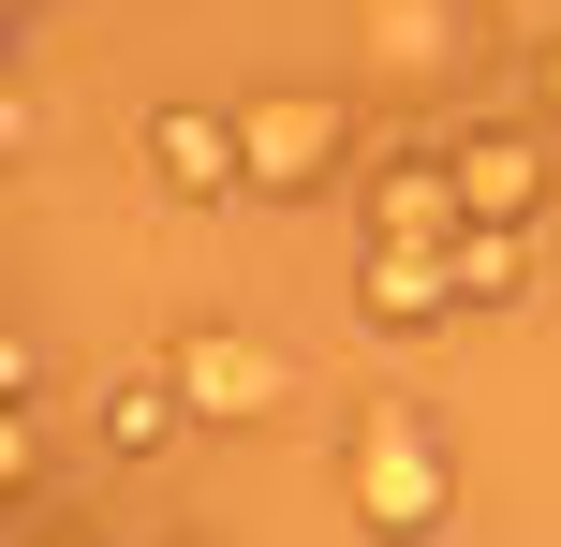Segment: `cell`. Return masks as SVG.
<instances>
[{
	"mask_svg": "<svg viewBox=\"0 0 561 547\" xmlns=\"http://www.w3.org/2000/svg\"><path fill=\"white\" fill-rule=\"evenodd\" d=\"M340 474H355V518L385 533V547H428V533H444V459H428V430H414L399 400H369V414H355Z\"/></svg>",
	"mask_w": 561,
	"mask_h": 547,
	"instance_id": "obj_1",
	"label": "cell"
},
{
	"mask_svg": "<svg viewBox=\"0 0 561 547\" xmlns=\"http://www.w3.org/2000/svg\"><path fill=\"white\" fill-rule=\"evenodd\" d=\"M178 400L222 414V430H266V414L296 400V371H280L266 341H237V326H193V341H178Z\"/></svg>",
	"mask_w": 561,
	"mask_h": 547,
	"instance_id": "obj_2",
	"label": "cell"
},
{
	"mask_svg": "<svg viewBox=\"0 0 561 547\" xmlns=\"http://www.w3.org/2000/svg\"><path fill=\"white\" fill-rule=\"evenodd\" d=\"M148 163H163V193L222 207L237 178H252V134H237V118H207V104H178V118H148Z\"/></svg>",
	"mask_w": 561,
	"mask_h": 547,
	"instance_id": "obj_3",
	"label": "cell"
},
{
	"mask_svg": "<svg viewBox=\"0 0 561 547\" xmlns=\"http://www.w3.org/2000/svg\"><path fill=\"white\" fill-rule=\"evenodd\" d=\"M369 326H444L458 311V252H385V237H369Z\"/></svg>",
	"mask_w": 561,
	"mask_h": 547,
	"instance_id": "obj_4",
	"label": "cell"
},
{
	"mask_svg": "<svg viewBox=\"0 0 561 547\" xmlns=\"http://www.w3.org/2000/svg\"><path fill=\"white\" fill-rule=\"evenodd\" d=\"M458 207H488V223H533L547 207V163L517 134H458Z\"/></svg>",
	"mask_w": 561,
	"mask_h": 547,
	"instance_id": "obj_5",
	"label": "cell"
},
{
	"mask_svg": "<svg viewBox=\"0 0 561 547\" xmlns=\"http://www.w3.org/2000/svg\"><path fill=\"white\" fill-rule=\"evenodd\" d=\"M178 414H193V400H178V355H148V371H118V385H104V444H118V459H163Z\"/></svg>",
	"mask_w": 561,
	"mask_h": 547,
	"instance_id": "obj_6",
	"label": "cell"
},
{
	"mask_svg": "<svg viewBox=\"0 0 561 547\" xmlns=\"http://www.w3.org/2000/svg\"><path fill=\"white\" fill-rule=\"evenodd\" d=\"M517 296H533V237H458V311H517Z\"/></svg>",
	"mask_w": 561,
	"mask_h": 547,
	"instance_id": "obj_7",
	"label": "cell"
}]
</instances>
